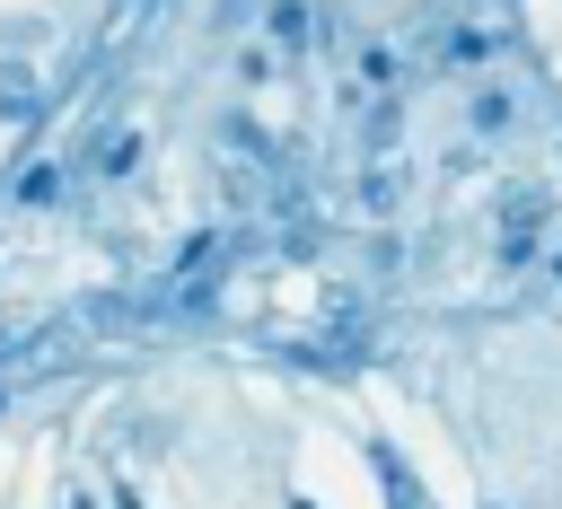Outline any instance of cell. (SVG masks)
<instances>
[{
	"instance_id": "1",
	"label": "cell",
	"mask_w": 562,
	"mask_h": 509,
	"mask_svg": "<svg viewBox=\"0 0 562 509\" xmlns=\"http://www.w3.org/2000/svg\"><path fill=\"white\" fill-rule=\"evenodd\" d=\"M35 105H44V97H35V70L9 53V61H0V123H35Z\"/></svg>"
},
{
	"instance_id": "2",
	"label": "cell",
	"mask_w": 562,
	"mask_h": 509,
	"mask_svg": "<svg viewBox=\"0 0 562 509\" xmlns=\"http://www.w3.org/2000/svg\"><path fill=\"white\" fill-rule=\"evenodd\" d=\"M263 26H272V44H307V9H299V0H272Z\"/></svg>"
},
{
	"instance_id": "3",
	"label": "cell",
	"mask_w": 562,
	"mask_h": 509,
	"mask_svg": "<svg viewBox=\"0 0 562 509\" xmlns=\"http://www.w3.org/2000/svg\"><path fill=\"white\" fill-rule=\"evenodd\" d=\"M509 114H518V105H509V88H483L465 123H474V132H509Z\"/></svg>"
},
{
	"instance_id": "4",
	"label": "cell",
	"mask_w": 562,
	"mask_h": 509,
	"mask_svg": "<svg viewBox=\"0 0 562 509\" xmlns=\"http://www.w3.org/2000/svg\"><path fill=\"white\" fill-rule=\"evenodd\" d=\"M53 193H61V167H26L18 176V202H53Z\"/></svg>"
},
{
	"instance_id": "5",
	"label": "cell",
	"mask_w": 562,
	"mask_h": 509,
	"mask_svg": "<svg viewBox=\"0 0 562 509\" xmlns=\"http://www.w3.org/2000/svg\"><path fill=\"white\" fill-rule=\"evenodd\" d=\"M360 211H395V167H378V176H360Z\"/></svg>"
},
{
	"instance_id": "6",
	"label": "cell",
	"mask_w": 562,
	"mask_h": 509,
	"mask_svg": "<svg viewBox=\"0 0 562 509\" xmlns=\"http://www.w3.org/2000/svg\"><path fill=\"white\" fill-rule=\"evenodd\" d=\"M123 167H140V140L123 132V140H105V176H123Z\"/></svg>"
},
{
	"instance_id": "7",
	"label": "cell",
	"mask_w": 562,
	"mask_h": 509,
	"mask_svg": "<svg viewBox=\"0 0 562 509\" xmlns=\"http://www.w3.org/2000/svg\"><path fill=\"white\" fill-rule=\"evenodd\" d=\"M18 351H26V325H9V333H0V360H18Z\"/></svg>"
},
{
	"instance_id": "8",
	"label": "cell",
	"mask_w": 562,
	"mask_h": 509,
	"mask_svg": "<svg viewBox=\"0 0 562 509\" xmlns=\"http://www.w3.org/2000/svg\"><path fill=\"white\" fill-rule=\"evenodd\" d=\"M553 272H562V255H553Z\"/></svg>"
},
{
	"instance_id": "9",
	"label": "cell",
	"mask_w": 562,
	"mask_h": 509,
	"mask_svg": "<svg viewBox=\"0 0 562 509\" xmlns=\"http://www.w3.org/2000/svg\"><path fill=\"white\" fill-rule=\"evenodd\" d=\"M299 509H307V500H299Z\"/></svg>"
}]
</instances>
